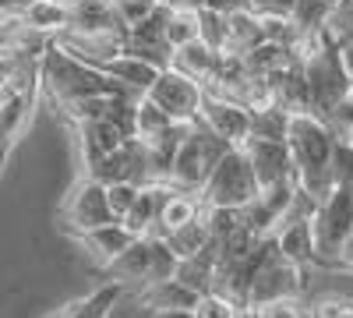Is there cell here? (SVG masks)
Returning <instances> with one entry per match:
<instances>
[{
	"mask_svg": "<svg viewBox=\"0 0 353 318\" xmlns=\"http://www.w3.org/2000/svg\"><path fill=\"white\" fill-rule=\"evenodd\" d=\"M286 149L293 163V181L307 195L321 198L332 188V156L336 135L318 113H293L286 128Z\"/></svg>",
	"mask_w": 353,
	"mask_h": 318,
	"instance_id": "1",
	"label": "cell"
},
{
	"mask_svg": "<svg viewBox=\"0 0 353 318\" xmlns=\"http://www.w3.org/2000/svg\"><path fill=\"white\" fill-rule=\"evenodd\" d=\"M297 57L304 64V78L311 89V113H318L321 121L353 92V68L350 57L325 36L318 32L311 39L297 43Z\"/></svg>",
	"mask_w": 353,
	"mask_h": 318,
	"instance_id": "2",
	"label": "cell"
},
{
	"mask_svg": "<svg viewBox=\"0 0 353 318\" xmlns=\"http://www.w3.org/2000/svg\"><path fill=\"white\" fill-rule=\"evenodd\" d=\"M39 81H43V92L46 99L64 110L78 99H88V96H110V92H128L121 81H113L103 68H92V64H81L74 61L71 53H64L61 46H46L43 53V64H39ZM134 96V92H128Z\"/></svg>",
	"mask_w": 353,
	"mask_h": 318,
	"instance_id": "3",
	"label": "cell"
},
{
	"mask_svg": "<svg viewBox=\"0 0 353 318\" xmlns=\"http://www.w3.org/2000/svg\"><path fill=\"white\" fill-rule=\"evenodd\" d=\"M237 146H230L223 135H216L209 124L194 121L184 135V141L176 146V156L170 163V173H166V184L176 188V191H191L198 195L209 181V173L216 170V163Z\"/></svg>",
	"mask_w": 353,
	"mask_h": 318,
	"instance_id": "4",
	"label": "cell"
},
{
	"mask_svg": "<svg viewBox=\"0 0 353 318\" xmlns=\"http://www.w3.org/2000/svg\"><path fill=\"white\" fill-rule=\"evenodd\" d=\"M311 230H314V266L336 269L343 241L353 230V184L339 181L321 195L318 209L311 216Z\"/></svg>",
	"mask_w": 353,
	"mask_h": 318,
	"instance_id": "5",
	"label": "cell"
},
{
	"mask_svg": "<svg viewBox=\"0 0 353 318\" xmlns=\"http://www.w3.org/2000/svg\"><path fill=\"white\" fill-rule=\"evenodd\" d=\"M258 191H261V184L254 177L244 149L237 146L216 163V170L209 173V181L198 191V198L205 209H244L248 201L258 198Z\"/></svg>",
	"mask_w": 353,
	"mask_h": 318,
	"instance_id": "6",
	"label": "cell"
},
{
	"mask_svg": "<svg viewBox=\"0 0 353 318\" xmlns=\"http://www.w3.org/2000/svg\"><path fill=\"white\" fill-rule=\"evenodd\" d=\"M301 294H304V266L290 262V258L276 248V237H261V255H258V266H254L248 304L301 297Z\"/></svg>",
	"mask_w": 353,
	"mask_h": 318,
	"instance_id": "7",
	"label": "cell"
},
{
	"mask_svg": "<svg viewBox=\"0 0 353 318\" xmlns=\"http://www.w3.org/2000/svg\"><path fill=\"white\" fill-rule=\"evenodd\" d=\"M113 209H110V195H106V184L81 173L78 184L68 191L64 206H61V226L68 230L71 237L85 234L92 226H103V223H113Z\"/></svg>",
	"mask_w": 353,
	"mask_h": 318,
	"instance_id": "8",
	"label": "cell"
},
{
	"mask_svg": "<svg viewBox=\"0 0 353 318\" xmlns=\"http://www.w3.org/2000/svg\"><path fill=\"white\" fill-rule=\"evenodd\" d=\"M124 36H128V28H74V25H68L50 43L71 53L81 64L106 68L110 61H117L124 53Z\"/></svg>",
	"mask_w": 353,
	"mask_h": 318,
	"instance_id": "9",
	"label": "cell"
},
{
	"mask_svg": "<svg viewBox=\"0 0 353 318\" xmlns=\"http://www.w3.org/2000/svg\"><path fill=\"white\" fill-rule=\"evenodd\" d=\"M145 96H149L159 110H166L173 121L191 124V121H198L205 85H198L194 78H188L184 71H176V68H163L159 78L152 81V89Z\"/></svg>",
	"mask_w": 353,
	"mask_h": 318,
	"instance_id": "10",
	"label": "cell"
},
{
	"mask_svg": "<svg viewBox=\"0 0 353 318\" xmlns=\"http://www.w3.org/2000/svg\"><path fill=\"white\" fill-rule=\"evenodd\" d=\"M198 121L209 124L216 135H223L230 146H244V141L251 138V110L237 99H226V96L209 92V89H205V96H201Z\"/></svg>",
	"mask_w": 353,
	"mask_h": 318,
	"instance_id": "11",
	"label": "cell"
},
{
	"mask_svg": "<svg viewBox=\"0 0 353 318\" xmlns=\"http://www.w3.org/2000/svg\"><path fill=\"white\" fill-rule=\"evenodd\" d=\"M124 53H134L141 61L156 64L159 71L170 68L173 61V43L166 39V8L159 4L145 21L128 25V36H124Z\"/></svg>",
	"mask_w": 353,
	"mask_h": 318,
	"instance_id": "12",
	"label": "cell"
},
{
	"mask_svg": "<svg viewBox=\"0 0 353 318\" xmlns=\"http://www.w3.org/2000/svg\"><path fill=\"white\" fill-rule=\"evenodd\" d=\"M293 191H297V181H283V184H272V188H261L254 201L241 209V219L254 230L258 237H272L279 223L286 219L290 212V201H293Z\"/></svg>",
	"mask_w": 353,
	"mask_h": 318,
	"instance_id": "13",
	"label": "cell"
},
{
	"mask_svg": "<svg viewBox=\"0 0 353 318\" xmlns=\"http://www.w3.org/2000/svg\"><path fill=\"white\" fill-rule=\"evenodd\" d=\"M244 156L254 170V177L261 188H272V184H283L293 177V163H290V149H286V138H261V135H251L244 141Z\"/></svg>",
	"mask_w": 353,
	"mask_h": 318,
	"instance_id": "14",
	"label": "cell"
},
{
	"mask_svg": "<svg viewBox=\"0 0 353 318\" xmlns=\"http://www.w3.org/2000/svg\"><path fill=\"white\" fill-rule=\"evenodd\" d=\"M43 89H32V92H8L0 99V173H4V163L8 156L14 152L18 138L25 135L28 121H32V106H36V96Z\"/></svg>",
	"mask_w": 353,
	"mask_h": 318,
	"instance_id": "15",
	"label": "cell"
},
{
	"mask_svg": "<svg viewBox=\"0 0 353 318\" xmlns=\"http://www.w3.org/2000/svg\"><path fill=\"white\" fill-rule=\"evenodd\" d=\"M74 131H78V149H81V166H85V173L88 170H96L110 152H117L124 146V135H121V128H117L113 121H106V117H99V121H81V124H74Z\"/></svg>",
	"mask_w": 353,
	"mask_h": 318,
	"instance_id": "16",
	"label": "cell"
},
{
	"mask_svg": "<svg viewBox=\"0 0 353 318\" xmlns=\"http://www.w3.org/2000/svg\"><path fill=\"white\" fill-rule=\"evenodd\" d=\"M131 241H134V234H131L121 219L103 223V226H92V230H85V234H78V244L85 248V255L92 258L99 269H106L117 255L128 251Z\"/></svg>",
	"mask_w": 353,
	"mask_h": 318,
	"instance_id": "17",
	"label": "cell"
},
{
	"mask_svg": "<svg viewBox=\"0 0 353 318\" xmlns=\"http://www.w3.org/2000/svg\"><path fill=\"white\" fill-rule=\"evenodd\" d=\"M201 216V198L191 191H176L170 184H159V219H156V237H166Z\"/></svg>",
	"mask_w": 353,
	"mask_h": 318,
	"instance_id": "18",
	"label": "cell"
},
{
	"mask_svg": "<svg viewBox=\"0 0 353 318\" xmlns=\"http://www.w3.org/2000/svg\"><path fill=\"white\" fill-rule=\"evenodd\" d=\"M219 64H223V53H216L209 43H201V39H191L184 46H176L173 50V61H170V68L184 71L188 78H194L198 85H205V89L216 81Z\"/></svg>",
	"mask_w": 353,
	"mask_h": 318,
	"instance_id": "19",
	"label": "cell"
},
{
	"mask_svg": "<svg viewBox=\"0 0 353 318\" xmlns=\"http://www.w3.org/2000/svg\"><path fill=\"white\" fill-rule=\"evenodd\" d=\"M201 301V294H194L188 283H181L176 276L149 283V286H138V304L145 311H176V308H188L194 311V304Z\"/></svg>",
	"mask_w": 353,
	"mask_h": 318,
	"instance_id": "20",
	"label": "cell"
},
{
	"mask_svg": "<svg viewBox=\"0 0 353 318\" xmlns=\"http://www.w3.org/2000/svg\"><path fill=\"white\" fill-rule=\"evenodd\" d=\"M272 78V96L276 103L290 113H311V89H307V78H304V64L301 61H293L286 64L283 71L269 74Z\"/></svg>",
	"mask_w": 353,
	"mask_h": 318,
	"instance_id": "21",
	"label": "cell"
},
{
	"mask_svg": "<svg viewBox=\"0 0 353 318\" xmlns=\"http://www.w3.org/2000/svg\"><path fill=\"white\" fill-rule=\"evenodd\" d=\"M106 283H138L145 286V279H149V237H134L128 251H121L113 258V262L106 269H99Z\"/></svg>",
	"mask_w": 353,
	"mask_h": 318,
	"instance_id": "22",
	"label": "cell"
},
{
	"mask_svg": "<svg viewBox=\"0 0 353 318\" xmlns=\"http://www.w3.org/2000/svg\"><path fill=\"white\" fill-rule=\"evenodd\" d=\"M113 81H121L128 92H134V96H145L152 89V81L159 78V68L156 64H149V61H141V57H134V53H121L117 61H110L106 68H103Z\"/></svg>",
	"mask_w": 353,
	"mask_h": 318,
	"instance_id": "23",
	"label": "cell"
},
{
	"mask_svg": "<svg viewBox=\"0 0 353 318\" xmlns=\"http://www.w3.org/2000/svg\"><path fill=\"white\" fill-rule=\"evenodd\" d=\"M276 248L297 266H314V230L311 219H286L276 230Z\"/></svg>",
	"mask_w": 353,
	"mask_h": 318,
	"instance_id": "24",
	"label": "cell"
},
{
	"mask_svg": "<svg viewBox=\"0 0 353 318\" xmlns=\"http://www.w3.org/2000/svg\"><path fill=\"white\" fill-rule=\"evenodd\" d=\"M156 219H159V184H149V188L138 191L134 206L128 209V216L121 223L131 230L134 237H149L156 230Z\"/></svg>",
	"mask_w": 353,
	"mask_h": 318,
	"instance_id": "25",
	"label": "cell"
},
{
	"mask_svg": "<svg viewBox=\"0 0 353 318\" xmlns=\"http://www.w3.org/2000/svg\"><path fill=\"white\" fill-rule=\"evenodd\" d=\"M332 8H336V0H297V4H293V11H290V21H293V32H297V43L318 36L321 28H325Z\"/></svg>",
	"mask_w": 353,
	"mask_h": 318,
	"instance_id": "26",
	"label": "cell"
},
{
	"mask_svg": "<svg viewBox=\"0 0 353 318\" xmlns=\"http://www.w3.org/2000/svg\"><path fill=\"white\" fill-rule=\"evenodd\" d=\"M226 28H230V46H226V53H251L254 46L265 43V36H261V18H258L254 11L226 14Z\"/></svg>",
	"mask_w": 353,
	"mask_h": 318,
	"instance_id": "27",
	"label": "cell"
},
{
	"mask_svg": "<svg viewBox=\"0 0 353 318\" xmlns=\"http://www.w3.org/2000/svg\"><path fill=\"white\" fill-rule=\"evenodd\" d=\"M25 21L32 28H39L43 36L53 39L61 28L71 25V4H68V0H36V4L25 11Z\"/></svg>",
	"mask_w": 353,
	"mask_h": 318,
	"instance_id": "28",
	"label": "cell"
},
{
	"mask_svg": "<svg viewBox=\"0 0 353 318\" xmlns=\"http://www.w3.org/2000/svg\"><path fill=\"white\" fill-rule=\"evenodd\" d=\"M212 272H216V255L209 248L176 262V279L188 283L194 294H212Z\"/></svg>",
	"mask_w": 353,
	"mask_h": 318,
	"instance_id": "29",
	"label": "cell"
},
{
	"mask_svg": "<svg viewBox=\"0 0 353 318\" xmlns=\"http://www.w3.org/2000/svg\"><path fill=\"white\" fill-rule=\"evenodd\" d=\"M117 297H121V283H103L96 294H88L85 301L68 304L64 311H57L53 318H106Z\"/></svg>",
	"mask_w": 353,
	"mask_h": 318,
	"instance_id": "30",
	"label": "cell"
},
{
	"mask_svg": "<svg viewBox=\"0 0 353 318\" xmlns=\"http://www.w3.org/2000/svg\"><path fill=\"white\" fill-rule=\"evenodd\" d=\"M163 241L173 248L176 262H181V258H191V255H198V251L209 248V230H205V219L198 216L194 223H188V226H181V230H173V234H166Z\"/></svg>",
	"mask_w": 353,
	"mask_h": 318,
	"instance_id": "31",
	"label": "cell"
},
{
	"mask_svg": "<svg viewBox=\"0 0 353 318\" xmlns=\"http://www.w3.org/2000/svg\"><path fill=\"white\" fill-rule=\"evenodd\" d=\"M198 11L201 8H166V39L173 43V50L198 39V28H201Z\"/></svg>",
	"mask_w": 353,
	"mask_h": 318,
	"instance_id": "32",
	"label": "cell"
},
{
	"mask_svg": "<svg viewBox=\"0 0 353 318\" xmlns=\"http://www.w3.org/2000/svg\"><path fill=\"white\" fill-rule=\"evenodd\" d=\"M343 53L353 50V0H336V8L329 11V21L321 28Z\"/></svg>",
	"mask_w": 353,
	"mask_h": 318,
	"instance_id": "33",
	"label": "cell"
},
{
	"mask_svg": "<svg viewBox=\"0 0 353 318\" xmlns=\"http://www.w3.org/2000/svg\"><path fill=\"white\" fill-rule=\"evenodd\" d=\"M304 311H307V318H353V294L325 290V294H318Z\"/></svg>",
	"mask_w": 353,
	"mask_h": 318,
	"instance_id": "34",
	"label": "cell"
},
{
	"mask_svg": "<svg viewBox=\"0 0 353 318\" xmlns=\"http://www.w3.org/2000/svg\"><path fill=\"white\" fill-rule=\"evenodd\" d=\"M286 128H290V113L272 103L265 110H251V135H261V138H286Z\"/></svg>",
	"mask_w": 353,
	"mask_h": 318,
	"instance_id": "35",
	"label": "cell"
},
{
	"mask_svg": "<svg viewBox=\"0 0 353 318\" xmlns=\"http://www.w3.org/2000/svg\"><path fill=\"white\" fill-rule=\"evenodd\" d=\"M198 21H201L198 39H201V43H209L216 53H226V46H230L226 14H216V11H209V8H201V11H198Z\"/></svg>",
	"mask_w": 353,
	"mask_h": 318,
	"instance_id": "36",
	"label": "cell"
},
{
	"mask_svg": "<svg viewBox=\"0 0 353 318\" xmlns=\"http://www.w3.org/2000/svg\"><path fill=\"white\" fill-rule=\"evenodd\" d=\"M110 8H113L117 18H121V25L128 28V25H138V21L149 18L159 8V0H110Z\"/></svg>",
	"mask_w": 353,
	"mask_h": 318,
	"instance_id": "37",
	"label": "cell"
},
{
	"mask_svg": "<svg viewBox=\"0 0 353 318\" xmlns=\"http://www.w3.org/2000/svg\"><path fill=\"white\" fill-rule=\"evenodd\" d=\"M325 124L332 128V135L339 138V141H346V146H353V92L329 113L325 117Z\"/></svg>",
	"mask_w": 353,
	"mask_h": 318,
	"instance_id": "38",
	"label": "cell"
},
{
	"mask_svg": "<svg viewBox=\"0 0 353 318\" xmlns=\"http://www.w3.org/2000/svg\"><path fill=\"white\" fill-rule=\"evenodd\" d=\"M138 184H131V181H113V184H106V195H110V209H113V216L117 219H124L128 216V209L134 206V198H138Z\"/></svg>",
	"mask_w": 353,
	"mask_h": 318,
	"instance_id": "39",
	"label": "cell"
},
{
	"mask_svg": "<svg viewBox=\"0 0 353 318\" xmlns=\"http://www.w3.org/2000/svg\"><path fill=\"white\" fill-rule=\"evenodd\" d=\"M194 318H237V304H230L219 294H201L194 304Z\"/></svg>",
	"mask_w": 353,
	"mask_h": 318,
	"instance_id": "40",
	"label": "cell"
},
{
	"mask_svg": "<svg viewBox=\"0 0 353 318\" xmlns=\"http://www.w3.org/2000/svg\"><path fill=\"white\" fill-rule=\"evenodd\" d=\"M261 318H307L301 297H279V301H265L258 304Z\"/></svg>",
	"mask_w": 353,
	"mask_h": 318,
	"instance_id": "41",
	"label": "cell"
},
{
	"mask_svg": "<svg viewBox=\"0 0 353 318\" xmlns=\"http://www.w3.org/2000/svg\"><path fill=\"white\" fill-rule=\"evenodd\" d=\"M293 4H297V0H251V11L254 14H286L290 18Z\"/></svg>",
	"mask_w": 353,
	"mask_h": 318,
	"instance_id": "42",
	"label": "cell"
},
{
	"mask_svg": "<svg viewBox=\"0 0 353 318\" xmlns=\"http://www.w3.org/2000/svg\"><path fill=\"white\" fill-rule=\"evenodd\" d=\"M201 8H209L216 14H237V11H251V0H205Z\"/></svg>",
	"mask_w": 353,
	"mask_h": 318,
	"instance_id": "43",
	"label": "cell"
},
{
	"mask_svg": "<svg viewBox=\"0 0 353 318\" xmlns=\"http://www.w3.org/2000/svg\"><path fill=\"white\" fill-rule=\"evenodd\" d=\"M11 74H14V57L11 53H0V99L11 92Z\"/></svg>",
	"mask_w": 353,
	"mask_h": 318,
	"instance_id": "44",
	"label": "cell"
},
{
	"mask_svg": "<svg viewBox=\"0 0 353 318\" xmlns=\"http://www.w3.org/2000/svg\"><path fill=\"white\" fill-rule=\"evenodd\" d=\"M36 0H0V14H8V18H25V11L32 8Z\"/></svg>",
	"mask_w": 353,
	"mask_h": 318,
	"instance_id": "45",
	"label": "cell"
},
{
	"mask_svg": "<svg viewBox=\"0 0 353 318\" xmlns=\"http://www.w3.org/2000/svg\"><path fill=\"white\" fill-rule=\"evenodd\" d=\"M336 269H350L353 272V230H350V237L343 241V251H339V266Z\"/></svg>",
	"mask_w": 353,
	"mask_h": 318,
	"instance_id": "46",
	"label": "cell"
},
{
	"mask_svg": "<svg viewBox=\"0 0 353 318\" xmlns=\"http://www.w3.org/2000/svg\"><path fill=\"white\" fill-rule=\"evenodd\" d=\"M149 318H194V311L176 308V311H149Z\"/></svg>",
	"mask_w": 353,
	"mask_h": 318,
	"instance_id": "47",
	"label": "cell"
},
{
	"mask_svg": "<svg viewBox=\"0 0 353 318\" xmlns=\"http://www.w3.org/2000/svg\"><path fill=\"white\" fill-rule=\"evenodd\" d=\"M163 8H201L205 0H159Z\"/></svg>",
	"mask_w": 353,
	"mask_h": 318,
	"instance_id": "48",
	"label": "cell"
},
{
	"mask_svg": "<svg viewBox=\"0 0 353 318\" xmlns=\"http://www.w3.org/2000/svg\"><path fill=\"white\" fill-rule=\"evenodd\" d=\"M237 318H261V311H258V304H241Z\"/></svg>",
	"mask_w": 353,
	"mask_h": 318,
	"instance_id": "49",
	"label": "cell"
},
{
	"mask_svg": "<svg viewBox=\"0 0 353 318\" xmlns=\"http://www.w3.org/2000/svg\"><path fill=\"white\" fill-rule=\"evenodd\" d=\"M346 57H350V68H353V50H350V53H346Z\"/></svg>",
	"mask_w": 353,
	"mask_h": 318,
	"instance_id": "50",
	"label": "cell"
}]
</instances>
